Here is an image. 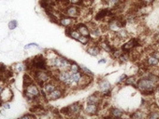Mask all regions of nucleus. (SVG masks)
Listing matches in <instances>:
<instances>
[{
  "instance_id": "423d86ee",
  "label": "nucleus",
  "mask_w": 159,
  "mask_h": 119,
  "mask_svg": "<svg viewBox=\"0 0 159 119\" xmlns=\"http://www.w3.org/2000/svg\"><path fill=\"white\" fill-rule=\"evenodd\" d=\"M68 117H79L83 112V104L82 102H74L68 106Z\"/></svg>"
},
{
  "instance_id": "412c9836",
  "label": "nucleus",
  "mask_w": 159,
  "mask_h": 119,
  "mask_svg": "<svg viewBox=\"0 0 159 119\" xmlns=\"http://www.w3.org/2000/svg\"><path fill=\"white\" fill-rule=\"evenodd\" d=\"M90 36L93 40H94V39H96V38H99L101 36V30L98 27H96V26L90 28Z\"/></svg>"
},
{
  "instance_id": "dca6fc26",
  "label": "nucleus",
  "mask_w": 159,
  "mask_h": 119,
  "mask_svg": "<svg viewBox=\"0 0 159 119\" xmlns=\"http://www.w3.org/2000/svg\"><path fill=\"white\" fill-rule=\"evenodd\" d=\"M128 36H129L128 32H127V30L125 29L124 27L120 28L117 32H115V36H116V38L118 39L119 41L125 40V39L128 37Z\"/></svg>"
},
{
  "instance_id": "39448f33",
  "label": "nucleus",
  "mask_w": 159,
  "mask_h": 119,
  "mask_svg": "<svg viewBox=\"0 0 159 119\" xmlns=\"http://www.w3.org/2000/svg\"><path fill=\"white\" fill-rule=\"evenodd\" d=\"M81 9L82 8L79 5L70 4L68 7H66V8L63 9L62 13H63V14H65L66 16L77 19L78 17L81 16Z\"/></svg>"
},
{
  "instance_id": "cd10ccee",
  "label": "nucleus",
  "mask_w": 159,
  "mask_h": 119,
  "mask_svg": "<svg viewBox=\"0 0 159 119\" xmlns=\"http://www.w3.org/2000/svg\"><path fill=\"white\" fill-rule=\"evenodd\" d=\"M68 71L70 73H77V72H80V65L75 62H71V64H70V67L68 69Z\"/></svg>"
},
{
  "instance_id": "473e14b6",
  "label": "nucleus",
  "mask_w": 159,
  "mask_h": 119,
  "mask_svg": "<svg viewBox=\"0 0 159 119\" xmlns=\"http://www.w3.org/2000/svg\"><path fill=\"white\" fill-rule=\"evenodd\" d=\"M36 117H37V115L35 114H33V113L26 114V115H24L21 116V118H23V119H24V118H36Z\"/></svg>"
},
{
  "instance_id": "4468645a",
  "label": "nucleus",
  "mask_w": 159,
  "mask_h": 119,
  "mask_svg": "<svg viewBox=\"0 0 159 119\" xmlns=\"http://www.w3.org/2000/svg\"><path fill=\"white\" fill-rule=\"evenodd\" d=\"M92 81H93V76H89V75H86L82 74L81 80H80V82L78 84V88L85 89L92 83Z\"/></svg>"
},
{
  "instance_id": "aec40b11",
  "label": "nucleus",
  "mask_w": 159,
  "mask_h": 119,
  "mask_svg": "<svg viewBox=\"0 0 159 119\" xmlns=\"http://www.w3.org/2000/svg\"><path fill=\"white\" fill-rule=\"evenodd\" d=\"M24 70H26V63L25 62H17L15 64H13L12 66V71L19 74V73H22Z\"/></svg>"
},
{
  "instance_id": "9d476101",
  "label": "nucleus",
  "mask_w": 159,
  "mask_h": 119,
  "mask_svg": "<svg viewBox=\"0 0 159 119\" xmlns=\"http://www.w3.org/2000/svg\"><path fill=\"white\" fill-rule=\"evenodd\" d=\"M13 98V92L11 91V89L8 87H5L2 93L0 94V101L2 102H10Z\"/></svg>"
},
{
  "instance_id": "393cba45",
  "label": "nucleus",
  "mask_w": 159,
  "mask_h": 119,
  "mask_svg": "<svg viewBox=\"0 0 159 119\" xmlns=\"http://www.w3.org/2000/svg\"><path fill=\"white\" fill-rule=\"evenodd\" d=\"M124 83L127 86H133V87L137 88V80L135 76H129V77L127 76V78L125 79V81Z\"/></svg>"
},
{
  "instance_id": "0eeeda50",
  "label": "nucleus",
  "mask_w": 159,
  "mask_h": 119,
  "mask_svg": "<svg viewBox=\"0 0 159 119\" xmlns=\"http://www.w3.org/2000/svg\"><path fill=\"white\" fill-rule=\"evenodd\" d=\"M65 87H62V86H59L58 88H56L54 90H52L50 93H48L46 95L45 99L47 101H56V100H59V99H61L64 97L65 95Z\"/></svg>"
},
{
  "instance_id": "bb28decb",
  "label": "nucleus",
  "mask_w": 159,
  "mask_h": 119,
  "mask_svg": "<svg viewBox=\"0 0 159 119\" xmlns=\"http://www.w3.org/2000/svg\"><path fill=\"white\" fill-rule=\"evenodd\" d=\"M80 71H81L83 75H89V76H94V74H93V72L88 69L86 66L84 65H80Z\"/></svg>"
},
{
  "instance_id": "4c0bfd02",
  "label": "nucleus",
  "mask_w": 159,
  "mask_h": 119,
  "mask_svg": "<svg viewBox=\"0 0 159 119\" xmlns=\"http://www.w3.org/2000/svg\"><path fill=\"white\" fill-rule=\"evenodd\" d=\"M156 93H157V94L159 95V86H158V87L156 88Z\"/></svg>"
},
{
  "instance_id": "f3484780",
  "label": "nucleus",
  "mask_w": 159,
  "mask_h": 119,
  "mask_svg": "<svg viewBox=\"0 0 159 119\" xmlns=\"http://www.w3.org/2000/svg\"><path fill=\"white\" fill-rule=\"evenodd\" d=\"M110 10V9H103L100 11H98L96 13V15L95 16V20L96 21H102L106 17H108Z\"/></svg>"
},
{
  "instance_id": "a878e982",
  "label": "nucleus",
  "mask_w": 159,
  "mask_h": 119,
  "mask_svg": "<svg viewBox=\"0 0 159 119\" xmlns=\"http://www.w3.org/2000/svg\"><path fill=\"white\" fill-rule=\"evenodd\" d=\"M125 20H127V22L128 23H135L136 21L138 20V16L137 14H135V13H130V14H127V17H125Z\"/></svg>"
},
{
  "instance_id": "ddd939ff",
  "label": "nucleus",
  "mask_w": 159,
  "mask_h": 119,
  "mask_svg": "<svg viewBox=\"0 0 159 119\" xmlns=\"http://www.w3.org/2000/svg\"><path fill=\"white\" fill-rule=\"evenodd\" d=\"M74 27L79 31V33L81 34V36H90V28L87 24L80 22V23H76Z\"/></svg>"
},
{
  "instance_id": "b1692460",
  "label": "nucleus",
  "mask_w": 159,
  "mask_h": 119,
  "mask_svg": "<svg viewBox=\"0 0 159 119\" xmlns=\"http://www.w3.org/2000/svg\"><path fill=\"white\" fill-rule=\"evenodd\" d=\"M130 116L133 117V118H137V119H141V118H144V117H147V114H145V112H143L141 110H138V111L135 112L134 114H132Z\"/></svg>"
},
{
  "instance_id": "2f4dec72",
  "label": "nucleus",
  "mask_w": 159,
  "mask_h": 119,
  "mask_svg": "<svg viewBox=\"0 0 159 119\" xmlns=\"http://www.w3.org/2000/svg\"><path fill=\"white\" fill-rule=\"evenodd\" d=\"M38 48V45L37 44V43H29V44H27V45H25L24 46V49L26 50V49H31V48Z\"/></svg>"
},
{
  "instance_id": "6e6552de",
  "label": "nucleus",
  "mask_w": 159,
  "mask_h": 119,
  "mask_svg": "<svg viewBox=\"0 0 159 119\" xmlns=\"http://www.w3.org/2000/svg\"><path fill=\"white\" fill-rule=\"evenodd\" d=\"M76 22H77V19L75 18L62 15L60 19L58 20V24L62 26V27L68 28V27H73V26H75V24L77 23Z\"/></svg>"
},
{
  "instance_id": "f8f14e48",
  "label": "nucleus",
  "mask_w": 159,
  "mask_h": 119,
  "mask_svg": "<svg viewBox=\"0 0 159 119\" xmlns=\"http://www.w3.org/2000/svg\"><path fill=\"white\" fill-rule=\"evenodd\" d=\"M92 42L87 46V48H86V52H87V54L91 56L96 57L101 53V49L98 45H92Z\"/></svg>"
},
{
  "instance_id": "7c9ffc66",
  "label": "nucleus",
  "mask_w": 159,
  "mask_h": 119,
  "mask_svg": "<svg viewBox=\"0 0 159 119\" xmlns=\"http://www.w3.org/2000/svg\"><path fill=\"white\" fill-rule=\"evenodd\" d=\"M119 62H120L121 63H124V62H127L128 60H129V54L127 53H123L120 57L118 58Z\"/></svg>"
},
{
  "instance_id": "20e7f679",
  "label": "nucleus",
  "mask_w": 159,
  "mask_h": 119,
  "mask_svg": "<svg viewBox=\"0 0 159 119\" xmlns=\"http://www.w3.org/2000/svg\"><path fill=\"white\" fill-rule=\"evenodd\" d=\"M60 84L58 83V81L54 78H52L51 80L47 81L46 83H44L41 87H40V94L43 97H46L48 93L52 92V90H54L56 88H58Z\"/></svg>"
},
{
  "instance_id": "c9c22d12",
  "label": "nucleus",
  "mask_w": 159,
  "mask_h": 119,
  "mask_svg": "<svg viewBox=\"0 0 159 119\" xmlns=\"http://www.w3.org/2000/svg\"><path fill=\"white\" fill-rule=\"evenodd\" d=\"M69 2L70 4L72 5H81V2H82V0H69Z\"/></svg>"
},
{
  "instance_id": "a211bd4d",
  "label": "nucleus",
  "mask_w": 159,
  "mask_h": 119,
  "mask_svg": "<svg viewBox=\"0 0 159 119\" xmlns=\"http://www.w3.org/2000/svg\"><path fill=\"white\" fill-rule=\"evenodd\" d=\"M145 63H146V66L155 67V66H157L159 64V59L155 58L153 55H149L147 57V59H146V62H145Z\"/></svg>"
},
{
  "instance_id": "f704fd0d",
  "label": "nucleus",
  "mask_w": 159,
  "mask_h": 119,
  "mask_svg": "<svg viewBox=\"0 0 159 119\" xmlns=\"http://www.w3.org/2000/svg\"><path fill=\"white\" fill-rule=\"evenodd\" d=\"M2 107L4 109H6V110H10V103L8 102H3L2 103Z\"/></svg>"
},
{
  "instance_id": "1a4fd4ad",
  "label": "nucleus",
  "mask_w": 159,
  "mask_h": 119,
  "mask_svg": "<svg viewBox=\"0 0 159 119\" xmlns=\"http://www.w3.org/2000/svg\"><path fill=\"white\" fill-rule=\"evenodd\" d=\"M100 104H90L85 103L83 105V113L88 115H96L99 113Z\"/></svg>"
},
{
  "instance_id": "f03ea898",
  "label": "nucleus",
  "mask_w": 159,
  "mask_h": 119,
  "mask_svg": "<svg viewBox=\"0 0 159 119\" xmlns=\"http://www.w3.org/2000/svg\"><path fill=\"white\" fill-rule=\"evenodd\" d=\"M24 96L29 102H34L38 101V98L41 96L40 87L35 81L31 82L30 84L24 87Z\"/></svg>"
},
{
  "instance_id": "9b49d317",
  "label": "nucleus",
  "mask_w": 159,
  "mask_h": 119,
  "mask_svg": "<svg viewBox=\"0 0 159 119\" xmlns=\"http://www.w3.org/2000/svg\"><path fill=\"white\" fill-rule=\"evenodd\" d=\"M101 102H102V97L100 92H96V93L90 95L85 100V103H90V104H100Z\"/></svg>"
},
{
  "instance_id": "5701e85b",
  "label": "nucleus",
  "mask_w": 159,
  "mask_h": 119,
  "mask_svg": "<svg viewBox=\"0 0 159 119\" xmlns=\"http://www.w3.org/2000/svg\"><path fill=\"white\" fill-rule=\"evenodd\" d=\"M92 41H93V39L91 38V36H81V37L78 39V42H80L82 46H88Z\"/></svg>"
},
{
  "instance_id": "f257e3e1",
  "label": "nucleus",
  "mask_w": 159,
  "mask_h": 119,
  "mask_svg": "<svg viewBox=\"0 0 159 119\" xmlns=\"http://www.w3.org/2000/svg\"><path fill=\"white\" fill-rule=\"evenodd\" d=\"M157 87V83L154 82L146 76H141V78H140L137 81V89H140V91L145 96L153 95L155 92Z\"/></svg>"
},
{
  "instance_id": "c85d7f7f",
  "label": "nucleus",
  "mask_w": 159,
  "mask_h": 119,
  "mask_svg": "<svg viewBox=\"0 0 159 119\" xmlns=\"http://www.w3.org/2000/svg\"><path fill=\"white\" fill-rule=\"evenodd\" d=\"M147 117L150 119H157L159 118V110H152L149 112V114L147 115Z\"/></svg>"
},
{
  "instance_id": "c756f323",
  "label": "nucleus",
  "mask_w": 159,
  "mask_h": 119,
  "mask_svg": "<svg viewBox=\"0 0 159 119\" xmlns=\"http://www.w3.org/2000/svg\"><path fill=\"white\" fill-rule=\"evenodd\" d=\"M9 29L10 31H13V30H15L17 28V26H18V22L16 21V20H11V21L9 22Z\"/></svg>"
},
{
  "instance_id": "e433bc0d",
  "label": "nucleus",
  "mask_w": 159,
  "mask_h": 119,
  "mask_svg": "<svg viewBox=\"0 0 159 119\" xmlns=\"http://www.w3.org/2000/svg\"><path fill=\"white\" fill-rule=\"evenodd\" d=\"M106 62H107V60H106L105 58H102V59H100V60H99V61H98V63H99V64H101V63H106Z\"/></svg>"
},
{
  "instance_id": "4be33fe9",
  "label": "nucleus",
  "mask_w": 159,
  "mask_h": 119,
  "mask_svg": "<svg viewBox=\"0 0 159 119\" xmlns=\"http://www.w3.org/2000/svg\"><path fill=\"white\" fill-rule=\"evenodd\" d=\"M110 114L112 117H122L124 115V112L118 108H110Z\"/></svg>"
},
{
  "instance_id": "ea45409f",
  "label": "nucleus",
  "mask_w": 159,
  "mask_h": 119,
  "mask_svg": "<svg viewBox=\"0 0 159 119\" xmlns=\"http://www.w3.org/2000/svg\"><path fill=\"white\" fill-rule=\"evenodd\" d=\"M158 48H159V45H158Z\"/></svg>"
},
{
  "instance_id": "58836bf2",
  "label": "nucleus",
  "mask_w": 159,
  "mask_h": 119,
  "mask_svg": "<svg viewBox=\"0 0 159 119\" xmlns=\"http://www.w3.org/2000/svg\"><path fill=\"white\" fill-rule=\"evenodd\" d=\"M157 106H158V108H159V100H158V102H157Z\"/></svg>"
},
{
  "instance_id": "7ed1b4c3",
  "label": "nucleus",
  "mask_w": 159,
  "mask_h": 119,
  "mask_svg": "<svg viewBox=\"0 0 159 119\" xmlns=\"http://www.w3.org/2000/svg\"><path fill=\"white\" fill-rule=\"evenodd\" d=\"M32 73V77L33 79L35 80V82L39 86V87H41V86L46 83L47 81L51 80L52 77V71L47 69V70H33L31 71Z\"/></svg>"
},
{
  "instance_id": "72a5a7b5",
  "label": "nucleus",
  "mask_w": 159,
  "mask_h": 119,
  "mask_svg": "<svg viewBox=\"0 0 159 119\" xmlns=\"http://www.w3.org/2000/svg\"><path fill=\"white\" fill-rule=\"evenodd\" d=\"M127 78V75H123L122 76H120V78H119V81L118 83H124L125 81V79Z\"/></svg>"
},
{
  "instance_id": "6ab92c4d",
  "label": "nucleus",
  "mask_w": 159,
  "mask_h": 119,
  "mask_svg": "<svg viewBox=\"0 0 159 119\" xmlns=\"http://www.w3.org/2000/svg\"><path fill=\"white\" fill-rule=\"evenodd\" d=\"M110 83L108 80H105V79H102L98 82V88L100 89V92H104L110 89Z\"/></svg>"
},
{
  "instance_id": "2eb2a0df",
  "label": "nucleus",
  "mask_w": 159,
  "mask_h": 119,
  "mask_svg": "<svg viewBox=\"0 0 159 119\" xmlns=\"http://www.w3.org/2000/svg\"><path fill=\"white\" fill-rule=\"evenodd\" d=\"M98 46L100 47L101 49L109 52V53H111L112 50H113V49H114L113 47H112V45H110V43L107 40V39H101V40L98 42Z\"/></svg>"
}]
</instances>
